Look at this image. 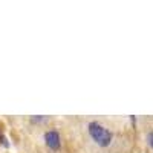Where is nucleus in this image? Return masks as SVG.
Listing matches in <instances>:
<instances>
[{
  "label": "nucleus",
  "mask_w": 153,
  "mask_h": 153,
  "mask_svg": "<svg viewBox=\"0 0 153 153\" xmlns=\"http://www.w3.org/2000/svg\"><path fill=\"white\" fill-rule=\"evenodd\" d=\"M86 130L89 135V139L94 143L95 147L100 150H109L115 144V133L107 124H104L101 120H92L86 126Z\"/></svg>",
  "instance_id": "f257e3e1"
},
{
  "label": "nucleus",
  "mask_w": 153,
  "mask_h": 153,
  "mask_svg": "<svg viewBox=\"0 0 153 153\" xmlns=\"http://www.w3.org/2000/svg\"><path fill=\"white\" fill-rule=\"evenodd\" d=\"M43 139H45L46 147L51 152H54V153L61 152V149H63V138H61V135H60V132L57 129L52 127V129L46 130L45 135H43Z\"/></svg>",
  "instance_id": "f03ea898"
},
{
  "label": "nucleus",
  "mask_w": 153,
  "mask_h": 153,
  "mask_svg": "<svg viewBox=\"0 0 153 153\" xmlns=\"http://www.w3.org/2000/svg\"><path fill=\"white\" fill-rule=\"evenodd\" d=\"M146 144H147L149 150L153 153V129H152V130H149V132H147V135H146Z\"/></svg>",
  "instance_id": "7ed1b4c3"
}]
</instances>
